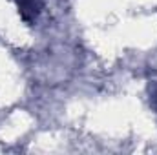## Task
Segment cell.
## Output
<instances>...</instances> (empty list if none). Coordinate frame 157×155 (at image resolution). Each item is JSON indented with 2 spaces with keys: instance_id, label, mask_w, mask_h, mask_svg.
<instances>
[{
  "instance_id": "cell-1",
  "label": "cell",
  "mask_w": 157,
  "mask_h": 155,
  "mask_svg": "<svg viewBox=\"0 0 157 155\" xmlns=\"http://www.w3.org/2000/svg\"><path fill=\"white\" fill-rule=\"evenodd\" d=\"M20 15L26 22H33L42 9V0H17Z\"/></svg>"
},
{
  "instance_id": "cell-2",
  "label": "cell",
  "mask_w": 157,
  "mask_h": 155,
  "mask_svg": "<svg viewBox=\"0 0 157 155\" xmlns=\"http://www.w3.org/2000/svg\"><path fill=\"white\" fill-rule=\"evenodd\" d=\"M154 100H155V106H157V93H155V97H154Z\"/></svg>"
}]
</instances>
